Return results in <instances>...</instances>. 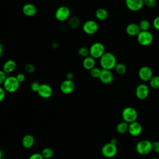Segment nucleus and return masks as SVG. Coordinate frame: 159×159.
I'll return each instance as SVG.
<instances>
[{"mask_svg": "<svg viewBox=\"0 0 159 159\" xmlns=\"http://www.w3.org/2000/svg\"><path fill=\"white\" fill-rule=\"evenodd\" d=\"M66 78L67 80H73V78H74V75L72 72H68L66 75Z\"/></svg>", "mask_w": 159, "mask_h": 159, "instance_id": "40", "label": "nucleus"}, {"mask_svg": "<svg viewBox=\"0 0 159 159\" xmlns=\"http://www.w3.org/2000/svg\"><path fill=\"white\" fill-rule=\"evenodd\" d=\"M95 58L91 57L90 55L84 58L82 63L84 68L88 70H90L94 68L95 66Z\"/></svg>", "mask_w": 159, "mask_h": 159, "instance_id": "21", "label": "nucleus"}, {"mask_svg": "<svg viewBox=\"0 0 159 159\" xmlns=\"http://www.w3.org/2000/svg\"><path fill=\"white\" fill-rule=\"evenodd\" d=\"M75 88V84L73 80L66 79L63 81L60 86V89L61 92L65 94L71 93Z\"/></svg>", "mask_w": 159, "mask_h": 159, "instance_id": "11", "label": "nucleus"}, {"mask_svg": "<svg viewBox=\"0 0 159 159\" xmlns=\"http://www.w3.org/2000/svg\"><path fill=\"white\" fill-rule=\"evenodd\" d=\"M40 84L37 81H34L30 84V89L34 92H37L39 90V88L40 87Z\"/></svg>", "mask_w": 159, "mask_h": 159, "instance_id": "33", "label": "nucleus"}, {"mask_svg": "<svg viewBox=\"0 0 159 159\" xmlns=\"http://www.w3.org/2000/svg\"><path fill=\"white\" fill-rule=\"evenodd\" d=\"M138 113L136 109L132 107H126L122 112V117L124 121L127 123H131L137 120Z\"/></svg>", "mask_w": 159, "mask_h": 159, "instance_id": "4", "label": "nucleus"}, {"mask_svg": "<svg viewBox=\"0 0 159 159\" xmlns=\"http://www.w3.org/2000/svg\"><path fill=\"white\" fill-rule=\"evenodd\" d=\"M128 128H129V123L123 120L122 122H119L117 125L116 130L119 134H123L128 132Z\"/></svg>", "mask_w": 159, "mask_h": 159, "instance_id": "24", "label": "nucleus"}, {"mask_svg": "<svg viewBox=\"0 0 159 159\" xmlns=\"http://www.w3.org/2000/svg\"><path fill=\"white\" fill-rule=\"evenodd\" d=\"M37 93L41 98L44 99H48L52 96L53 89L48 84H46V83L40 84L39 90L37 91Z\"/></svg>", "mask_w": 159, "mask_h": 159, "instance_id": "12", "label": "nucleus"}, {"mask_svg": "<svg viewBox=\"0 0 159 159\" xmlns=\"http://www.w3.org/2000/svg\"><path fill=\"white\" fill-rule=\"evenodd\" d=\"M71 14L70 9L65 6H61L58 7L55 13L56 19L60 22H64L68 20Z\"/></svg>", "mask_w": 159, "mask_h": 159, "instance_id": "8", "label": "nucleus"}, {"mask_svg": "<svg viewBox=\"0 0 159 159\" xmlns=\"http://www.w3.org/2000/svg\"><path fill=\"white\" fill-rule=\"evenodd\" d=\"M89 55L94 58H100L106 52L105 47L101 42L93 43L89 48Z\"/></svg>", "mask_w": 159, "mask_h": 159, "instance_id": "6", "label": "nucleus"}, {"mask_svg": "<svg viewBox=\"0 0 159 159\" xmlns=\"http://www.w3.org/2000/svg\"><path fill=\"white\" fill-rule=\"evenodd\" d=\"M139 26L141 31H147L150 27V23L147 19H142L139 22Z\"/></svg>", "mask_w": 159, "mask_h": 159, "instance_id": "28", "label": "nucleus"}, {"mask_svg": "<svg viewBox=\"0 0 159 159\" xmlns=\"http://www.w3.org/2000/svg\"><path fill=\"white\" fill-rule=\"evenodd\" d=\"M82 29L83 32L88 35H93L97 32L99 29L98 23L93 20H88L83 24Z\"/></svg>", "mask_w": 159, "mask_h": 159, "instance_id": "9", "label": "nucleus"}, {"mask_svg": "<svg viewBox=\"0 0 159 159\" xmlns=\"http://www.w3.org/2000/svg\"><path fill=\"white\" fill-rule=\"evenodd\" d=\"M144 5L148 7L153 8L155 7L157 5L156 0H143Z\"/></svg>", "mask_w": 159, "mask_h": 159, "instance_id": "32", "label": "nucleus"}, {"mask_svg": "<svg viewBox=\"0 0 159 159\" xmlns=\"http://www.w3.org/2000/svg\"><path fill=\"white\" fill-rule=\"evenodd\" d=\"M135 150L140 155H147L152 151V142L146 139L140 140L136 144Z\"/></svg>", "mask_w": 159, "mask_h": 159, "instance_id": "3", "label": "nucleus"}, {"mask_svg": "<svg viewBox=\"0 0 159 159\" xmlns=\"http://www.w3.org/2000/svg\"><path fill=\"white\" fill-rule=\"evenodd\" d=\"M117 148L116 145H114L110 142L105 143L101 148V153L102 155L107 158L114 157L117 154Z\"/></svg>", "mask_w": 159, "mask_h": 159, "instance_id": "7", "label": "nucleus"}, {"mask_svg": "<svg viewBox=\"0 0 159 159\" xmlns=\"http://www.w3.org/2000/svg\"><path fill=\"white\" fill-rule=\"evenodd\" d=\"M16 68V63L13 60H7L3 65L2 70L6 73L9 74L14 71Z\"/></svg>", "mask_w": 159, "mask_h": 159, "instance_id": "20", "label": "nucleus"}, {"mask_svg": "<svg viewBox=\"0 0 159 159\" xmlns=\"http://www.w3.org/2000/svg\"><path fill=\"white\" fill-rule=\"evenodd\" d=\"M99 79L102 83L105 84H109L113 81L114 75L111 70L102 69Z\"/></svg>", "mask_w": 159, "mask_h": 159, "instance_id": "15", "label": "nucleus"}, {"mask_svg": "<svg viewBox=\"0 0 159 159\" xmlns=\"http://www.w3.org/2000/svg\"><path fill=\"white\" fill-rule=\"evenodd\" d=\"M2 156H3V153H2V152L0 150V159H2Z\"/></svg>", "mask_w": 159, "mask_h": 159, "instance_id": "43", "label": "nucleus"}, {"mask_svg": "<svg viewBox=\"0 0 159 159\" xmlns=\"http://www.w3.org/2000/svg\"><path fill=\"white\" fill-rule=\"evenodd\" d=\"M138 75L142 81H149L153 76V71L149 66H143L139 70Z\"/></svg>", "mask_w": 159, "mask_h": 159, "instance_id": "13", "label": "nucleus"}, {"mask_svg": "<svg viewBox=\"0 0 159 159\" xmlns=\"http://www.w3.org/2000/svg\"><path fill=\"white\" fill-rule=\"evenodd\" d=\"M142 131V125L137 121H134L129 124L128 132L130 135L136 137L139 135Z\"/></svg>", "mask_w": 159, "mask_h": 159, "instance_id": "16", "label": "nucleus"}, {"mask_svg": "<svg viewBox=\"0 0 159 159\" xmlns=\"http://www.w3.org/2000/svg\"><path fill=\"white\" fill-rule=\"evenodd\" d=\"M96 17L100 20H104L107 19L109 16L108 12L104 8H99L95 12Z\"/></svg>", "mask_w": 159, "mask_h": 159, "instance_id": "23", "label": "nucleus"}, {"mask_svg": "<svg viewBox=\"0 0 159 159\" xmlns=\"http://www.w3.org/2000/svg\"><path fill=\"white\" fill-rule=\"evenodd\" d=\"M16 77L17 80H18V81H19L20 83L24 82V80H25V76L24 74L22 73H19L17 74V75L16 76Z\"/></svg>", "mask_w": 159, "mask_h": 159, "instance_id": "37", "label": "nucleus"}, {"mask_svg": "<svg viewBox=\"0 0 159 159\" xmlns=\"http://www.w3.org/2000/svg\"><path fill=\"white\" fill-rule=\"evenodd\" d=\"M22 11L25 16L32 17L37 14V9L34 4L32 3H27L23 6Z\"/></svg>", "mask_w": 159, "mask_h": 159, "instance_id": "17", "label": "nucleus"}, {"mask_svg": "<svg viewBox=\"0 0 159 159\" xmlns=\"http://www.w3.org/2000/svg\"><path fill=\"white\" fill-rule=\"evenodd\" d=\"M5 96H6V91L4 89V88L0 86V102L4 99Z\"/></svg>", "mask_w": 159, "mask_h": 159, "instance_id": "39", "label": "nucleus"}, {"mask_svg": "<svg viewBox=\"0 0 159 159\" xmlns=\"http://www.w3.org/2000/svg\"><path fill=\"white\" fill-rule=\"evenodd\" d=\"M149 94V88L144 83L139 84L135 88V96L140 100L146 99Z\"/></svg>", "mask_w": 159, "mask_h": 159, "instance_id": "10", "label": "nucleus"}, {"mask_svg": "<svg viewBox=\"0 0 159 159\" xmlns=\"http://www.w3.org/2000/svg\"><path fill=\"white\" fill-rule=\"evenodd\" d=\"M35 143V139L31 134L25 135L22 139V145L25 148H30Z\"/></svg>", "mask_w": 159, "mask_h": 159, "instance_id": "19", "label": "nucleus"}, {"mask_svg": "<svg viewBox=\"0 0 159 159\" xmlns=\"http://www.w3.org/2000/svg\"><path fill=\"white\" fill-rule=\"evenodd\" d=\"M78 53L80 57L85 58L89 55V50L85 47H81L78 49Z\"/></svg>", "mask_w": 159, "mask_h": 159, "instance_id": "30", "label": "nucleus"}, {"mask_svg": "<svg viewBox=\"0 0 159 159\" xmlns=\"http://www.w3.org/2000/svg\"><path fill=\"white\" fill-rule=\"evenodd\" d=\"M117 139H116V138H112L111 140V141H110V142H111L112 143H113V144H114V145H116L117 143Z\"/></svg>", "mask_w": 159, "mask_h": 159, "instance_id": "42", "label": "nucleus"}, {"mask_svg": "<svg viewBox=\"0 0 159 159\" xmlns=\"http://www.w3.org/2000/svg\"><path fill=\"white\" fill-rule=\"evenodd\" d=\"M81 24V20L79 17L76 16H73L68 19V26L71 29H76L80 27Z\"/></svg>", "mask_w": 159, "mask_h": 159, "instance_id": "22", "label": "nucleus"}, {"mask_svg": "<svg viewBox=\"0 0 159 159\" xmlns=\"http://www.w3.org/2000/svg\"><path fill=\"white\" fill-rule=\"evenodd\" d=\"M6 78L7 74L3 70H0V86L1 84H3Z\"/></svg>", "mask_w": 159, "mask_h": 159, "instance_id": "34", "label": "nucleus"}, {"mask_svg": "<svg viewBox=\"0 0 159 159\" xmlns=\"http://www.w3.org/2000/svg\"><path fill=\"white\" fill-rule=\"evenodd\" d=\"M152 150L157 153H159V141H154L152 142Z\"/></svg>", "mask_w": 159, "mask_h": 159, "instance_id": "35", "label": "nucleus"}, {"mask_svg": "<svg viewBox=\"0 0 159 159\" xmlns=\"http://www.w3.org/2000/svg\"><path fill=\"white\" fill-rule=\"evenodd\" d=\"M137 39L140 45L142 46H148L153 42V35L149 30H140L137 35Z\"/></svg>", "mask_w": 159, "mask_h": 159, "instance_id": "5", "label": "nucleus"}, {"mask_svg": "<svg viewBox=\"0 0 159 159\" xmlns=\"http://www.w3.org/2000/svg\"><path fill=\"white\" fill-rule=\"evenodd\" d=\"M101 70L98 67H94L91 70H90V75L94 78H99L101 73Z\"/></svg>", "mask_w": 159, "mask_h": 159, "instance_id": "29", "label": "nucleus"}, {"mask_svg": "<svg viewBox=\"0 0 159 159\" xmlns=\"http://www.w3.org/2000/svg\"><path fill=\"white\" fill-rule=\"evenodd\" d=\"M116 72L119 75H124L126 73L127 71V67L126 66L122 63H117L115 68Z\"/></svg>", "mask_w": 159, "mask_h": 159, "instance_id": "27", "label": "nucleus"}, {"mask_svg": "<svg viewBox=\"0 0 159 159\" xmlns=\"http://www.w3.org/2000/svg\"><path fill=\"white\" fill-rule=\"evenodd\" d=\"M153 26L154 27V28L157 30H159V16L156 17L153 21Z\"/></svg>", "mask_w": 159, "mask_h": 159, "instance_id": "38", "label": "nucleus"}, {"mask_svg": "<svg viewBox=\"0 0 159 159\" xmlns=\"http://www.w3.org/2000/svg\"><path fill=\"white\" fill-rule=\"evenodd\" d=\"M99 63L102 69L112 70L117 64V60L113 53L105 52L99 58Z\"/></svg>", "mask_w": 159, "mask_h": 159, "instance_id": "1", "label": "nucleus"}, {"mask_svg": "<svg viewBox=\"0 0 159 159\" xmlns=\"http://www.w3.org/2000/svg\"><path fill=\"white\" fill-rule=\"evenodd\" d=\"M150 159H158V158H150Z\"/></svg>", "mask_w": 159, "mask_h": 159, "instance_id": "44", "label": "nucleus"}, {"mask_svg": "<svg viewBox=\"0 0 159 159\" xmlns=\"http://www.w3.org/2000/svg\"><path fill=\"white\" fill-rule=\"evenodd\" d=\"M3 50H4L3 45L1 43H0V58L2 57V56L3 55Z\"/></svg>", "mask_w": 159, "mask_h": 159, "instance_id": "41", "label": "nucleus"}, {"mask_svg": "<svg viewBox=\"0 0 159 159\" xmlns=\"http://www.w3.org/2000/svg\"><path fill=\"white\" fill-rule=\"evenodd\" d=\"M2 85L6 91L12 93L18 90L20 86V83L18 81L16 76H7Z\"/></svg>", "mask_w": 159, "mask_h": 159, "instance_id": "2", "label": "nucleus"}, {"mask_svg": "<svg viewBox=\"0 0 159 159\" xmlns=\"http://www.w3.org/2000/svg\"><path fill=\"white\" fill-rule=\"evenodd\" d=\"M149 84L152 88L158 89L159 88V76L153 75V76L149 80Z\"/></svg>", "mask_w": 159, "mask_h": 159, "instance_id": "26", "label": "nucleus"}, {"mask_svg": "<svg viewBox=\"0 0 159 159\" xmlns=\"http://www.w3.org/2000/svg\"><path fill=\"white\" fill-rule=\"evenodd\" d=\"M29 159H44V158L43 157V156L42 155L41 153H34L29 157Z\"/></svg>", "mask_w": 159, "mask_h": 159, "instance_id": "36", "label": "nucleus"}, {"mask_svg": "<svg viewBox=\"0 0 159 159\" xmlns=\"http://www.w3.org/2000/svg\"><path fill=\"white\" fill-rule=\"evenodd\" d=\"M125 32L129 36L137 37L138 34L140 32V29L139 28V24L135 23H130L127 25L125 28Z\"/></svg>", "mask_w": 159, "mask_h": 159, "instance_id": "18", "label": "nucleus"}, {"mask_svg": "<svg viewBox=\"0 0 159 159\" xmlns=\"http://www.w3.org/2000/svg\"><path fill=\"white\" fill-rule=\"evenodd\" d=\"M53 150L50 147H45L44 148L41 154L44 158V159H50L51 158L53 155Z\"/></svg>", "mask_w": 159, "mask_h": 159, "instance_id": "25", "label": "nucleus"}, {"mask_svg": "<svg viewBox=\"0 0 159 159\" xmlns=\"http://www.w3.org/2000/svg\"><path fill=\"white\" fill-rule=\"evenodd\" d=\"M24 70L27 73L31 74V73H33L35 71V67L32 63H27L24 66Z\"/></svg>", "mask_w": 159, "mask_h": 159, "instance_id": "31", "label": "nucleus"}, {"mask_svg": "<svg viewBox=\"0 0 159 159\" xmlns=\"http://www.w3.org/2000/svg\"><path fill=\"white\" fill-rule=\"evenodd\" d=\"M125 2L127 7L134 12L140 11L144 6L143 0H125Z\"/></svg>", "mask_w": 159, "mask_h": 159, "instance_id": "14", "label": "nucleus"}]
</instances>
